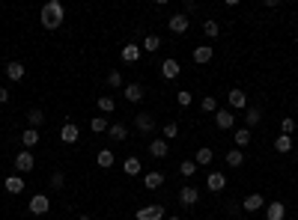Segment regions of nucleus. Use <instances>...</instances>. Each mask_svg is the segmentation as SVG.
Instances as JSON below:
<instances>
[{
	"label": "nucleus",
	"instance_id": "obj_12",
	"mask_svg": "<svg viewBox=\"0 0 298 220\" xmlns=\"http://www.w3.org/2000/svg\"><path fill=\"white\" fill-rule=\"evenodd\" d=\"M78 137H81V128H78L75 122H66V125L60 128V140H63V143H78Z\"/></svg>",
	"mask_w": 298,
	"mask_h": 220
},
{
	"label": "nucleus",
	"instance_id": "obj_31",
	"mask_svg": "<svg viewBox=\"0 0 298 220\" xmlns=\"http://www.w3.org/2000/svg\"><path fill=\"white\" fill-rule=\"evenodd\" d=\"M227 164H230V167H242V164H245L242 149H230V152H227Z\"/></svg>",
	"mask_w": 298,
	"mask_h": 220
},
{
	"label": "nucleus",
	"instance_id": "obj_27",
	"mask_svg": "<svg viewBox=\"0 0 298 220\" xmlns=\"http://www.w3.org/2000/svg\"><path fill=\"white\" fill-rule=\"evenodd\" d=\"M212 158H215V152H212L209 146H200V149H197V158H194V164L206 167V164H212Z\"/></svg>",
	"mask_w": 298,
	"mask_h": 220
},
{
	"label": "nucleus",
	"instance_id": "obj_38",
	"mask_svg": "<svg viewBox=\"0 0 298 220\" xmlns=\"http://www.w3.org/2000/svg\"><path fill=\"white\" fill-rule=\"evenodd\" d=\"M179 173H182L185 179H191V176L197 173V164H194V161H182V164H179Z\"/></svg>",
	"mask_w": 298,
	"mask_h": 220
},
{
	"label": "nucleus",
	"instance_id": "obj_6",
	"mask_svg": "<svg viewBox=\"0 0 298 220\" xmlns=\"http://www.w3.org/2000/svg\"><path fill=\"white\" fill-rule=\"evenodd\" d=\"M167 27H170V33H176V36H182V33L188 30V15H185V12H176V15H170V21H167Z\"/></svg>",
	"mask_w": 298,
	"mask_h": 220
},
{
	"label": "nucleus",
	"instance_id": "obj_34",
	"mask_svg": "<svg viewBox=\"0 0 298 220\" xmlns=\"http://www.w3.org/2000/svg\"><path fill=\"white\" fill-rule=\"evenodd\" d=\"M90 128H93L96 134H101V131H107V128H110V122H107L104 116H96V119H90Z\"/></svg>",
	"mask_w": 298,
	"mask_h": 220
},
{
	"label": "nucleus",
	"instance_id": "obj_22",
	"mask_svg": "<svg viewBox=\"0 0 298 220\" xmlns=\"http://www.w3.org/2000/svg\"><path fill=\"white\" fill-rule=\"evenodd\" d=\"M167 149H170V146H167V140H164V137H158V140H152V143H149V155H152V158H164V155H167Z\"/></svg>",
	"mask_w": 298,
	"mask_h": 220
},
{
	"label": "nucleus",
	"instance_id": "obj_47",
	"mask_svg": "<svg viewBox=\"0 0 298 220\" xmlns=\"http://www.w3.org/2000/svg\"><path fill=\"white\" fill-rule=\"evenodd\" d=\"M296 143H298V134H296Z\"/></svg>",
	"mask_w": 298,
	"mask_h": 220
},
{
	"label": "nucleus",
	"instance_id": "obj_33",
	"mask_svg": "<svg viewBox=\"0 0 298 220\" xmlns=\"http://www.w3.org/2000/svg\"><path fill=\"white\" fill-rule=\"evenodd\" d=\"M27 119H30V128H39V125L45 122V113H42L39 107H33V110L27 113Z\"/></svg>",
	"mask_w": 298,
	"mask_h": 220
},
{
	"label": "nucleus",
	"instance_id": "obj_11",
	"mask_svg": "<svg viewBox=\"0 0 298 220\" xmlns=\"http://www.w3.org/2000/svg\"><path fill=\"white\" fill-rule=\"evenodd\" d=\"M191 57H194V63H197V66H206V63H212V57H215V51H212L209 45H197Z\"/></svg>",
	"mask_w": 298,
	"mask_h": 220
},
{
	"label": "nucleus",
	"instance_id": "obj_8",
	"mask_svg": "<svg viewBox=\"0 0 298 220\" xmlns=\"http://www.w3.org/2000/svg\"><path fill=\"white\" fill-rule=\"evenodd\" d=\"M161 74H164L167 80H176V77L182 74V66H179V63H176L173 57H167V60L161 63Z\"/></svg>",
	"mask_w": 298,
	"mask_h": 220
},
{
	"label": "nucleus",
	"instance_id": "obj_36",
	"mask_svg": "<svg viewBox=\"0 0 298 220\" xmlns=\"http://www.w3.org/2000/svg\"><path fill=\"white\" fill-rule=\"evenodd\" d=\"M203 30H206V36H209V39H218V36H221V24H218V21H206V24H203Z\"/></svg>",
	"mask_w": 298,
	"mask_h": 220
},
{
	"label": "nucleus",
	"instance_id": "obj_23",
	"mask_svg": "<svg viewBox=\"0 0 298 220\" xmlns=\"http://www.w3.org/2000/svg\"><path fill=\"white\" fill-rule=\"evenodd\" d=\"M158 48H161V39H158L155 33H149V36H146V39L140 42V51H146V54H155Z\"/></svg>",
	"mask_w": 298,
	"mask_h": 220
},
{
	"label": "nucleus",
	"instance_id": "obj_14",
	"mask_svg": "<svg viewBox=\"0 0 298 220\" xmlns=\"http://www.w3.org/2000/svg\"><path fill=\"white\" fill-rule=\"evenodd\" d=\"M284 218H287V206H284L281 200L269 203V209H266V220H284Z\"/></svg>",
	"mask_w": 298,
	"mask_h": 220
},
{
	"label": "nucleus",
	"instance_id": "obj_41",
	"mask_svg": "<svg viewBox=\"0 0 298 220\" xmlns=\"http://www.w3.org/2000/svg\"><path fill=\"white\" fill-rule=\"evenodd\" d=\"M176 101H179V104H182V107H188V104H191V101H194V95H191V92H188V89H179V92H176Z\"/></svg>",
	"mask_w": 298,
	"mask_h": 220
},
{
	"label": "nucleus",
	"instance_id": "obj_9",
	"mask_svg": "<svg viewBox=\"0 0 298 220\" xmlns=\"http://www.w3.org/2000/svg\"><path fill=\"white\" fill-rule=\"evenodd\" d=\"M215 125H218L221 131L236 128V116H233V110H218V113H215Z\"/></svg>",
	"mask_w": 298,
	"mask_h": 220
},
{
	"label": "nucleus",
	"instance_id": "obj_37",
	"mask_svg": "<svg viewBox=\"0 0 298 220\" xmlns=\"http://www.w3.org/2000/svg\"><path fill=\"white\" fill-rule=\"evenodd\" d=\"M200 107H203L206 113H218V98H212V95H206V98L200 101Z\"/></svg>",
	"mask_w": 298,
	"mask_h": 220
},
{
	"label": "nucleus",
	"instance_id": "obj_19",
	"mask_svg": "<svg viewBox=\"0 0 298 220\" xmlns=\"http://www.w3.org/2000/svg\"><path fill=\"white\" fill-rule=\"evenodd\" d=\"M6 77H9V80H24V63L12 60V63L6 66Z\"/></svg>",
	"mask_w": 298,
	"mask_h": 220
},
{
	"label": "nucleus",
	"instance_id": "obj_45",
	"mask_svg": "<svg viewBox=\"0 0 298 220\" xmlns=\"http://www.w3.org/2000/svg\"><path fill=\"white\" fill-rule=\"evenodd\" d=\"M81 220H93V218H90V215H81Z\"/></svg>",
	"mask_w": 298,
	"mask_h": 220
},
{
	"label": "nucleus",
	"instance_id": "obj_7",
	"mask_svg": "<svg viewBox=\"0 0 298 220\" xmlns=\"http://www.w3.org/2000/svg\"><path fill=\"white\" fill-rule=\"evenodd\" d=\"M33 167H36L33 152H27V149H24V152H18V155H15V170H18V173H30Z\"/></svg>",
	"mask_w": 298,
	"mask_h": 220
},
{
	"label": "nucleus",
	"instance_id": "obj_40",
	"mask_svg": "<svg viewBox=\"0 0 298 220\" xmlns=\"http://www.w3.org/2000/svg\"><path fill=\"white\" fill-rule=\"evenodd\" d=\"M63 185H66V176H63L60 170L51 173V188H54V191H63Z\"/></svg>",
	"mask_w": 298,
	"mask_h": 220
},
{
	"label": "nucleus",
	"instance_id": "obj_42",
	"mask_svg": "<svg viewBox=\"0 0 298 220\" xmlns=\"http://www.w3.org/2000/svg\"><path fill=\"white\" fill-rule=\"evenodd\" d=\"M293 131H296V119H281V134L293 137Z\"/></svg>",
	"mask_w": 298,
	"mask_h": 220
},
{
	"label": "nucleus",
	"instance_id": "obj_5",
	"mask_svg": "<svg viewBox=\"0 0 298 220\" xmlns=\"http://www.w3.org/2000/svg\"><path fill=\"white\" fill-rule=\"evenodd\" d=\"M179 203H182L185 209H191V206H197V203H200V191H197V188H191V185H185V188H179Z\"/></svg>",
	"mask_w": 298,
	"mask_h": 220
},
{
	"label": "nucleus",
	"instance_id": "obj_46",
	"mask_svg": "<svg viewBox=\"0 0 298 220\" xmlns=\"http://www.w3.org/2000/svg\"><path fill=\"white\" fill-rule=\"evenodd\" d=\"M164 220H182V218H176V215H173V218H164Z\"/></svg>",
	"mask_w": 298,
	"mask_h": 220
},
{
	"label": "nucleus",
	"instance_id": "obj_4",
	"mask_svg": "<svg viewBox=\"0 0 298 220\" xmlns=\"http://www.w3.org/2000/svg\"><path fill=\"white\" fill-rule=\"evenodd\" d=\"M227 101H230L233 110H245V107H248V95H245V89H239V86H233V89L227 92Z\"/></svg>",
	"mask_w": 298,
	"mask_h": 220
},
{
	"label": "nucleus",
	"instance_id": "obj_39",
	"mask_svg": "<svg viewBox=\"0 0 298 220\" xmlns=\"http://www.w3.org/2000/svg\"><path fill=\"white\" fill-rule=\"evenodd\" d=\"M107 86H110V89H119V86H122V74H119V72H107Z\"/></svg>",
	"mask_w": 298,
	"mask_h": 220
},
{
	"label": "nucleus",
	"instance_id": "obj_32",
	"mask_svg": "<svg viewBox=\"0 0 298 220\" xmlns=\"http://www.w3.org/2000/svg\"><path fill=\"white\" fill-rule=\"evenodd\" d=\"M122 170H125V176H140V161L137 158H125Z\"/></svg>",
	"mask_w": 298,
	"mask_h": 220
},
{
	"label": "nucleus",
	"instance_id": "obj_2",
	"mask_svg": "<svg viewBox=\"0 0 298 220\" xmlns=\"http://www.w3.org/2000/svg\"><path fill=\"white\" fill-rule=\"evenodd\" d=\"M48 209H51V200H48L45 194H36V197H30V209H27L30 215H36V218H39V215H48Z\"/></svg>",
	"mask_w": 298,
	"mask_h": 220
},
{
	"label": "nucleus",
	"instance_id": "obj_1",
	"mask_svg": "<svg viewBox=\"0 0 298 220\" xmlns=\"http://www.w3.org/2000/svg\"><path fill=\"white\" fill-rule=\"evenodd\" d=\"M63 18H66V9H63L60 0H48V3L42 6V12H39V21H42L45 30H57V27L63 24Z\"/></svg>",
	"mask_w": 298,
	"mask_h": 220
},
{
	"label": "nucleus",
	"instance_id": "obj_35",
	"mask_svg": "<svg viewBox=\"0 0 298 220\" xmlns=\"http://www.w3.org/2000/svg\"><path fill=\"white\" fill-rule=\"evenodd\" d=\"M161 131H164V140H176V137H179V122L173 119V122H167Z\"/></svg>",
	"mask_w": 298,
	"mask_h": 220
},
{
	"label": "nucleus",
	"instance_id": "obj_48",
	"mask_svg": "<svg viewBox=\"0 0 298 220\" xmlns=\"http://www.w3.org/2000/svg\"><path fill=\"white\" fill-rule=\"evenodd\" d=\"M128 220H134V218H128Z\"/></svg>",
	"mask_w": 298,
	"mask_h": 220
},
{
	"label": "nucleus",
	"instance_id": "obj_21",
	"mask_svg": "<svg viewBox=\"0 0 298 220\" xmlns=\"http://www.w3.org/2000/svg\"><path fill=\"white\" fill-rule=\"evenodd\" d=\"M36 143H39V128H27V131L21 134V146H24V149L30 152V149L36 146Z\"/></svg>",
	"mask_w": 298,
	"mask_h": 220
},
{
	"label": "nucleus",
	"instance_id": "obj_13",
	"mask_svg": "<svg viewBox=\"0 0 298 220\" xmlns=\"http://www.w3.org/2000/svg\"><path fill=\"white\" fill-rule=\"evenodd\" d=\"M206 188L215 191V194H221V191L227 188V176H224V173H209V176H206Z\"/></svg>",
	"mask_w": 298,
	"mask_h": 220
},
{
	"label": "nucleus",
	"instance_id": "obj_20",
	"mask_svg": "<svg viewBox=\"0 0 298 220\" xmlns=\"http://www.w3.org/2000/svg\"><path fill=\"white\" fill-rule=\"evenodd\" d=\"M233 143H236V149H245L251 143V128H236L233 131Z\"/></svg>",
	"mask_w": 298,
	"mask_h": 220
},
{
	"label": "nucleus",
	"instance_id": "obj_30",
	"mask_svg": "<svg viewBox=\"0 0 298 220\" xmlns=\"http://www.w3.org/2000/svg\"><path fill=\"white\" fill-rule=\"evenodd\" d=\"M96 104H99V110H101V113H113V110H116V101H113L110 95H99V101H96Z\"/></svg>",
	"mask_w": 298,
	"mask_h": 220
},
{
	"label": "nucleus",
	"instance_id": "obj_10",
	"mask_svg": "<svg viewBox=\"0 0 298 220\" xmlns=\"http://www.w3.org/2000/svg\"><path fill=\"white\" fill-rule=\"evenodd\" d=\"M134 128H137L140 134L155 131V119H152V113H137V116H134Z\"/></svg>",
	"mask_w": 298,
	"mask_h": 220
},
{
	"label": "nucleus",
	"instance_id": "obj_25",
	"mask_svg": "<svg viewBox=\"0 0 298 220\" xmlns=\"http://www.w3.org/2000/svg\"><path fill=\"white\" fill-rule=\"evenodd\" d=\"M113 161H116V158H113V152H110V149H99V155H96V164H99L101 170L113 167Z\"/></svg>",
	"mask_w": 298,
	"mask_h": 220
},
{
	"label": "nucleus",
	"instance_id": "obj_26",
	"mask_svg": "<svg viewBox=\"0 0 298 220\" xmlns=\"http://www.w3.org/2000/svg\"><path fill=\"white\" fill-rule=\"evenodd\" d=\"M107 134H110V137H113V140H116V143H122V140H125V137H128V128H125V125H122V122H113V125H110V128H107Z\"/></svg>",
	"mask_w": 298,
	"mask_h": 220
},
{
	"label": "nucleus",
	"instance_id": "obj_18",
	"mask_svg": "<svg viewBox=\"0 0 298 220\" xmlns=\"http://www.w3.org/2000/svg\"><path fill=\"white\" fill-rule=\"evenodd\" d=\"M242 206H245V212H260L266 206V200H263V194H248Z\"/></svg>",
	"mask_w": 298,
	"mask_h": 220
},
{
	"label": "nucleus",
	"instance_id": "obj_44",
	"mask_svg": "<svg viewBox=\"0 0 298 220\" xmlns=\"http://www.w3.org/2000/svg\"><path fill=\"white\" fill-rule=\"evenodd\" d=\"M6 101H9V89H3V86H0V104H6Z\"/></svg>",
	"mask_w": 298,
	"mask_h": 220
},
{
	"label": "nucleus",
	"instance_id": "obj_43",
	"mask_svg": "<svg viewBox=\"0 0 298 220\" xmlns=\"http://www.w3.org/2000/svg\"><path fill=\"white\" fill-rule=\"evenodd\" d=\"M194 9H197V3H194V0H185V15H191Z\"/></svg>",
	"mask_w": 298,
	"mask_h": 220
},
{
	"label": "nucleus",
	"instance_id": "obj_15",
	"mask_svg": "<svg viewBox=\"0 0 298 220\" xmlns=\"http://www.w3.org/2000/svg\"><path fill=\"white\" fill-rule=\"evenodd\" d=\"M143 95H146V89H143L140 83H125V98H128L131 104H137V101H143Z\"/></svg>",
	"mask_w": 298,
	"mask_h": 220
},
{
	"label": "nucleus",
	"instance_id": "obj_24",
	"mask_svg": "<svg viewBox=\"0 0 298 220\" xmlns=\"http://www.w3.org/2000/svg\"><path fill=\"white\" fill-rule=\"evenodd\" d=\"M263 122V110L260 107H248V113H245V128H254V125H260Z\"/></svg>",
	"mask_w": 298,
	"mask_h": 220
},
{
	"label": "nucleus",
	"instance_id": "obj_17",
	"mask_svg": "<svg viewBox=\"0 0 298 220\" xmlns=\"http://www.w3.org/2000/svg\"><path fill=\"white\" fill-rule=\"evenodd\" d=\"M119 54H122V60H125V63H137L143 51H140V45H134V42H128V45H125V48H122Z\"/></svg>",
	"mask_w": 298,
	"mask_h": 220
},
{
	"label": "nucleus",
	"instance_id": "obj_29",
	"mask_svg": "<svg viewBox=\"0 0 298 220\" xmlns=\"http://www.w3.org/2000/svg\"><path fill=\"white\" fill-rule=\"evenodd\" d=\"M275 149H278L281 155H287V152H293V137H290V134H281V137L275 140Z\"/></svg>",
	"mask_w": 298,
	"mask_h": 220
},
{
	"label": "nucleus",
	"instance_id": "obj_28",
	"mask_svg": "<svg viewBox=\"0 0 298 220\" xmlns=\"http://www.w3.org/2000/svg\"><path fill=\"white\" fill-rule=\"evenodd\" d=\"M3 185H6L9 194H21V191H24V179H21V176H6Z\"/></svg>",
	"mask_w": 298,
	"mask_h": 220
},
{
	"label": "nucleus",
	"instance_id": "obj_16",
	"mask_svg": "<svg viewBox=\"0 0 298 220\" xmlns=\"http://www.w3.org/2000/svg\"><path fill=\"white\" fill-rule=\"evenodd\" d=\"M161 185H164V173L152 170V173L143 176V188H146V191H155V188H161Z\"/></svg>",
	"mask_w": 298,
	"mask_h": 220
},
{
	"label": "nucleus",
	"instance_id": "obj_3",
	"mask_svg": "<svg viewBox=\"0 0 298 220\" xmlns=\"http://www.w3.org/2000/svg\"><path fill=\"white\" fill-rule=\"evenodd\" d=\"M134 220H164V206H143L137 209Z\"/></svg>",
	"mask_w": 298,
	"mask_h": 220
}]
</instances>
